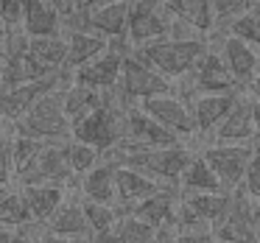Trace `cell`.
Here are the masks:
<instances>
[{
  "label": "cell",
  "mask_w": 260,
  "mask_h": 243,
  "mask_svg": "<svg viewBox=\"0 0 260 243\" xmlns=\"http://www.w3.org/2000/svg\"><path fill=\"white\" fill-rule=\"evenodd\" d=\"M0 243H34L25 226H0Z\"/></svg>",
  "instance_id": "74e56055"
},
{
  "label": "cell",
  "mask_w": 260,
  "mask_h": 243,
  "mask_svg": "<svg viewBox=\"0 0 260 243\" xmlns=\"http://www.w3.org/2000/svg\"><path fill=\"white\" fill-rule=\"evenodd\" d=\"M238 187H241L252 201H257V198H260V165H257V157L249 159L246 170H243V179H241V185H238Z\"/></svg>",
  "instance_id": "d590c367"
},
{
  "label": "cell",
  "mask_w": 260,
  "mask_h": 243,
  "mask_svg": "<svg viewBox=\"0 0 260 243\" xmlns=\"http://www.w3.org/2000/svg\"><path fill=\"white\" fill-rule=\"evenodd\" d=\"M165 12L171 20H179L196 34H210L213 31V12H210V0H162Z\"/></svg>",
  "instance_id": "603a6c76"
},
{
  "label": "cell",
  "mask_w": 260,
  "mask_h": 243,
  "mask_svg": "<svg viewBox=\"0 0 260 243\" xmlns=\"http://www.w3.org/2000/svg\"><path fill=\"white\" fill-rule=\"evenodd\" d=\"M187 79H190V87L196 95H224V92H241L235 87V81H232L230 70L224 67V62H221V56L215 51H204L202 59L196 62V67L187 73Z\"/></svg>",
  "instance_id": "4fadbf2b"
},
{
  "label": "cell",
  "mask_w": 260,
  "mask_h": 243,
  "mask_svg": "<svg viewBox=\"0 0 260 243\" xmlns=\"http://www.w3.org/2000/svg\"><path fill=\"white\" fill-rule=\"evenodd\" d=\"M28 53L42 64V67H48L51 73H56V70H62V64H64L68 42H64L62 34L59 37H34V40H28Z\"/></svg>",
  "instance_id": "83f0119b"
},
{
  "label": "cell",
  "mask_w": 260,
  "mask_h": 243,
  "mask_svg": "<svg viewBox=\"0 0 260 243\" xmlns=\"http://www.w3.org/2000/svg\"><path fill=\"white\" fill-rule=\"evenodd\" d=\"M90 243H123V240H120V235L115 229H107V232H92Z\"/></svg>",
  "instance_id": "f35d334b"
},
{
  "label": "cell",
  "mask_w": 260,
  "mask_h": 243,
  "mask_svg": "<svg viewBox=\"0 0 260 243\" xmlns=\"http://www.w3.org/2000/svg\"><path fill=\"white\" fill-rule=\"evenodd\" d=\"M112 165H123L137 173L154 179L157 185H176L182 170L193 159V151L185 146H168V148H146V151H129V154H107Z\"/></svg>",
  "instance_id": "3957f363"
},
{
  "label": "cell",
  "mask_w": 260,
  "mask_h": 243,
  "mask_svg": "<svg viewBox=\"0 0 260 243\" xmlns=\"http://www.w3.org/2000/svg\"><path fill=\"white\" fill-rule=\"evenodd\" d=\"M254 0H210V12H213V25H230L243 12H252Z\"/></svg>",
  "instance_id": "1f68e13d"
},
{
  "label": "cell",
  "mask_w": 260,
  "mask_h": 243,
  "mask_svg": "<svg viewBox=\"0 0 260 243\" xmlns=\"http://www.w3.org/2000/svg\"><path fill=\"white\" fill-rule=\"evenodd\" d=\"M45 3L59 14V17H64V14H70L76 9V0H45Z\"/></svg>",
  "instance_id": "ab89813d"
},
{
  "label": "cell",
  "mask_w": 260,
  "mask_h": 243,
  "mask_svg": "<svg viewBox=\"0 0 260 243\" xmlns=\"http://www.w3.org/2000/svg\"><path fill=\"white\" fill-rule=\"evenodd\" d=\"M238 92H224V95H196V101H190V118H193V131H199L202 137L213 134L215 126L224 120V115L230 112V107L235 103Z\"/></svg>",
  "instance_id": "ac0fdd59"
},
{
  "label": "cell",
  "mask_w": 260,
  "mask_h": 243,
  "mask_svg": "<svg viewBox=\"0 0 260 243\" xmlns=\"http://www.w3.org/2000/svg\"><path fill=\"white\" fill-rule=\"evenodd\" d=\"M226 37H235V40L246 42V45H257L260 42V23H257V14L252 12H243L241 17H235L230 25H226Z\"/></svg>",
  "instance_id": "d6a6232c"
},
{
  "label": "cell",
  "mask_w": 260,
  "mask_h": 243,
  "mask_svg": "<svg viewBox=\"0 0 260 243\" xmlns=\"http://www.w3.org/2000/svg\"><path fill=\"white\" fill-rule=\"evenodd\" d=\"M64 90V87H62ZM62 90H51L42 98H37L25 115L12 123L14 134H25L42 143H68L70 140V123L62 112Z\"/></svg>",
  "instance_id": "277c9868"
},
{
  "label": "cell",
  "mask_w": 260,
  "mask_h": 243,
  "mask_svg": "<svg viewBox=\"0 0 260 243\" xmlns=\"http://www.w3.org/2000/svg\"><path fill=\"white\" fill-rule=\"evenodd\" d=\"M48 232L59 237H76V240H90V226L84 221V213H81V201H68L64 198L59 204V210L45 221Z\"/></svg>",
  "instance_id": "7402d4cb"
},
{
  "label": "cell",
  "mask_w": 260,
  "mask_h": 243,
  "mask_svg": "<svg viewBox=\"0 0 260 243\" xmlns=\"http://www.w3.org/2000/svg\"><path fill=\"white\" fill-rule=\"evenodd\" d=\"M176 201H179V193L171 190V187H162V190L151 193L148 198L137 201L135 207L129 210V215H135L137 221L148 224L151 229H162V226H168L171 218H174Z\"/></svg>",
  "instance_id": "d6986e66"
},
{
  "label": "cell",
  "mask_w": 260,
  "mask_h": 243,
  "mask_svg": "<svg viewBox=\"0 0 260 243\" xmlns=\"http://www.w3.org/2000/svg\"><path fill=\"white\" fill-rule=\"evenodd\" d=\"M81 213H84V221H87V226H90V232L115 229L118 207H112V204H98V201H87V198H81Z\"/></svg>",
  "instance_id": "f1b7e54d"
},
{
  "label": "cell",
  "mask_w": 260,
  "mask_h": 243,
  "mask_svg": "<svg viewBox=\"0 0 260 243\" xmlns=\"http://www.w3.org/2000/svg\"><path fill=\"white\" fill-rule=\"evenodd\" d=\"M126 40H118V42H109V48L95 56L92 62H87L84 67L73 70V84H84L90 90H112L120 79V64H123V56L126 51L123 45Z\"/></svg>",
  "instance_id": "8fae6325"
},
{
  "label": "cell",
  "mask_w": 260,
  "mask_h": 243,
  "mask_svg": "<svg viewBox=\"0 0 260 243\" xmlns=\"http://www.w3.org/2000/svg\"><path fill=\"white\" fill-rule=\"evenodd\" d=\"M126 20H129V0H109L104 6H95L87 12L90 31L104 40H126Z\"/></svg>",
  "instance_id": "2e32d148"
},
{
  "label": "cell",
  "mask_w": 260,
  "mask_h": 243,
  "mask_svg": "<svg viewBox=\"0 0 260 243\" xmlns=\"http://www.w3.org/2000/svg\"><path fill=\"white\" fill-rule=\"evenodd\" d=\"M20 25L28 40L34 37H59L62 34V17L48 6L45 0H23L20 9Z\"/></svg>",
  "instance_id": "ffe728a7"
},
{
  "label": "cell",
  "mask_w": 260,
  "mask_h": 243,
  "mask_svg": "<svg viewBox=\"0 0 260 243\" xmlns=\"http://www.w3.org/2000/svg\"><path fill=\"white\" fill-rule=\"evenodd\" d=\"M171 14L165 12L162 0H129V20H126V37L132 45L165 40L171 31Z\"/></svg>",
  "instance_id": "8992f818"
},
{
  "label": "cell",
  "mask_w": 260,
  "mask_h": 243,
  "mask_svg": "<svg viewBox=\"0 0 260 243\" xmlns=\"http://www.w3.org/2000/svg\"><path fill=\"white\" fill-rule=\"evenodd\" d=\"M12 176H14V168H12V134H9V131H0V185L9 187L12 185Z\"/></svg>",
  "instance_id": "e575fe53"
},
{
  "label": "cell",
  "mask_w": 260,
  "mask_h": 243,
  "mask_svg": "<svg viewBox=\"0 0 260 243\" xmlns=\"http://www.w3.org/2000/svg\"><path fill=\"white\" fill-rule=\"evenodd\" d=\"M20 9H23V0H0V20H3V25L17 28Z\"/></svg>",
  "instance_id": "8d00e7d4"
},
{
  "label": "cell",
  "mask_w": 260,
  "mask_h": 243,
  "mask_svg": "<svg viewBox=\"0 0 260 243\" xmlns=\"http://www.w3.org/2000/svg\"><path fill=\"white\" fill-rule=\"evenodd\" d=\"M104 3H109V0H76V9H81V12H90V9L104 6Z\"/></svg>",
  "instance_id": "b9f144b4"
},
{
  "label": "cell",
  "mask_w": 260,
  "mask_h": 243,
  "mask_svg": "<svg viewBox=\"0 0 260 243\" xmlns=\"http://www.w3.org/2000/svg\"><path fill=\"white\" fill-rule=\"evenodd\" d=\"M254 109H257V101H254L252 90L238 92L230 112L215 126L213 140L215 143H254Z\"/></svg>",
  "instance_id": "7c38bea8"
},
{
  "label": "cell",
  "mask_w": 260,
  "mask_h": 243,
  "mask_svg": "<svg viewBox=\"0 0 260 243\" xmlns=\"http://www.w3.org/2000/svg\"><path fill=\"white\" fill-rule=\"evenodd\" d=\"M115 232L120 235L123 243H154V237H157V229H151L148 224L137 221L135 215H129V213L118 215V221H115Z\"/></svg>",
  "instance_id": "f546056e"
},
{
  "label": "cell",
  "mask_w": 260,
  "mask_h": 243,
  "mask_svg": "<svg viewBox=\"0 0 260 243\" xmlns=\"http://www.w3.org/2000/svg\"><path fill=\"white\" fill-rule=\"evenodd\" d=\"M9 31H12V28H9V25H3V20H0V42L9 37Z\"/></svg>",
  "instance_id": "ee69618b"
},
{
  "label": "cell",
  "mask_w": 260,
  "mask_h": 243,
  "mask_svg": "<svg viewBox=\"0 0 260 243\" xmlns=\"http://www.w3.org/2000/svg\"><path fill=\"white\" fill-rule=\"evenodd\" d=\"M68 76L70 73L59 70V73H51V76H45V79L28 81V84H20V87H9V90H3V87H0V112H3L6 126L17 123V120L25 115V109H28L37 98L45 95V92L62 90Z\"/></svg>",
  "instance_id": "9c48e42d"
},
{
  "label": "cell",
  "mask_w": 260,
  "mask_h": 243,
  "mask_svg": "<svg viewBox=\"0 0 260 243\" xmlns=\"http://www.w3.org/2000/svg\"><path fill=\"white\" fill-rule=\"evenodd\" d=\"M207 51V42L204 37L196 40H157V42H146V45H137L135 51H129L135 59H140L143 64L159 73L168 81H179L196 67V62L202 59V53Z\"/></svg>",
  "instance_id": "6da1fadb"
},
{
  "label": "cell",
  "mask_w": 260,
  "mask_h": 243,
  "mask_svg": "<svg viewBox=\"0 0 260 243\" xmlns=\"http://www.w3.org/2000/svg\"><path fill=\"white\" fill-rule=\"evenodd\" d=\"M213 240L257 243V201H252L241 187L230 190V210L213 226Z\"/></svg>",
  "instance_id": "5b68a950"
},
{
  "label": "cell",
  "mask_w": 260,
  "mask_h": 243,
  "mask_svg": "<svg viewBox=\"0 0 260 243\" xmlns=\"http://www.w3.org/2000/svg\"><path fill=\"white\" fill-rule=\"evenodd\" d=\"M202 157L218 176L221 187L230 193L241 185L243 170H246L249 159L254 157V143H213Z\"/></svg>",
  "instance_id": "ba28073f"
},
{
  "label": "cell",
  "mask_w": 260,
  "mask_h": 243,
  "mask_svg": "<svg viewBox=\"0 0 260 243\" xmlns=\"http://www.w3.org/2000/svg\"><path fill=\"white\" fill-rule=\"evenodd\" d=\"M221 62L230 70L232 81H235L238 90H252L254 87V76H257V56H254V48L246 42L235 40V37H224L221 42Z\"/></svg>",
  "instance_id": "5bb4252c"
},
{
  "label": "cell",
  "mask_w": 260,
  "mask_h": 243,
  "mask_svg": "<svg viewBox=\"0 0 260 243\" xmlns=\"http://www.w3.org/2000/svg\"><path fill=\"white\" fill-rule=\"evenodd\" d=\"M179 185L185 193H226L224 187H221L218 176L213 173V168L204 162V157H196V154H193V159L187 162V168L182 170Z\"/></svg>",
  "instance_id": "4316f807"
},
{
  "label": "cell",
  "mask_w": 260,
  "mask_h": 243,
  "mask_svg": "<svg viewBox=\"0 0 260 243\" xmlns=\"http://www.w3.org/2000/svg\"><path fill=\"white\" fill-rule=\"evenodd\" d=\"M112 95H115V87L112 90H90V87H84V84H70L62 90V112H64V118H68V123L76 126L90 112H95L98 107H104Z\"/></svg>",
  "instance_id": "e0dca14e"
},
{
  "label": "cell",
  "mask_w": 260,
  "mask_h": 243,
  "mask_svg": "<svg viewBox=\"0 0 260 243\" xmlns=\"http://www.w3.org/2000/svg\"><path fill=\"white\" fill-rule=\"evenodd\" d=\"M68 42V53H64V73H73V70L84 67L87 62H92L95 56H101L104 51L109 48V42L104 37L92 34V31H79V34H68L64 37Z\"/></svg>",
  "instance_id": "44dd1931"
},
{
  "label": "cell",
  "mask_w": 260,
  "mask_h": 243,
  "mask_svg": "<svg viewBox=\"0 0 260 243\" xmlns=\"http://www.w3.org/2000/svg\"><path fill=\"white\" fill-rule=\"evenodd\" d=\"M182 204H185L202 224H207L210 229H213V226L224 218L226 210H230V193H185Z\"/></svg>",
  "instance_id": "484cf974"
},
{
  "label": "cell",
  "mask_w": 260,
  "mask_h": 243,
  "mask_svg": "<svg viewBox=\"0 0 260 243\" xmlns=\"http://www.w3.org/2000/svg\"><path fill=\"white\" fill-rule=\"evenodd\" d=\"M25 224H31V215L25 210L23 196L9 190L0 198V226H25Z\"/></svg>",
  "instance_id": "4dcf8cb0"
},
{
  "label": "cell",
  "mask_w": 260,
  "mask_h": 243,
  "mask_svg": "<svg viewBox=\"0 0 260 243\" xmlns=\"http://www.w3.org/2000/svg\"><path fill=\"white\" fill-rule=\"evenodd\" d=\"M40 243H90V240H76V237H59V235H51V232H45Z\"/></svg>",
  "instance_id": "60d3db41"
},
{
  "label": "cell",
  "mask_w": 260,
  "mask_h": 243,
  "mask_svg": "<svg viewBox=\"0 0 260 243\" xmlns=\"http://www.w3.org/2000/svg\"><path fill=\"white\" fill-rule=\"evenodd\" d=\"M6 193H9V187H3V185H0V198L6 196Z\"/></svg>",
  "instance_id": "bcb514c9"
},
{
  "label": "cell",
  "mask_w": 260,
  "mask_h": 243,
  "mask_svg": "<svg viewBox=\"0 0 260 243\" xmlns=\"http://www.w3.org/2000/svg\"><path fill=\"white\" fill-rule=\"evenodd\" d=\"M115 90H118V95L123 98V101H146V98H154V95L174 92V84H171L168 79H162L159 73H154L148 64L140 62V59L126 53Z\"/></svg>",
  "instance_id": "52a82bcc"
},
{
  "label": "cell",
  "mask_w": 260,
  "mask_h": 243,
  "mask_svg": "<svg viewBox=\"0 0 260 243\" xmlns=\"http://www.w3.org/2000/svg\"><path fill=\"white\" fill-rule=\"evenodd\" d=\"M140 109L146 118H151L154 123H159L162 129L174 131L176 137H193V118H190V107L182 101L176 92H165V95H154L140 101Z\"/></svg>",
  "instance_id": "30bf717a"
},
{
  "label": "cell",
  "mask_w": 260,
  "mask_h": 243,
  "mask_svg": "<svg viewBox=\"0 0 260 243\" xmlns=\"http://www.w3.org/2000/svg\"><path fill=\"white\" fill-rule=\"evenodd\" d=\"M87 201H98V204H112L115 207V165L109 159L98 162L95 168H90L84 173L81 182Z\"/></svg>",
  "instance_id": "d4e9b609"
},
{
  "label": "cell",
  "mask_w": 260,
  "mask_h": 243,
  "mask_svg": "<svg viewBox=\"0 0 260 243\" xmlns=\"http://www.w3.org/2000/svg\"><path fill=\"white\" fill-rule=\"evenodd\" d=\"M3 56H6V48H3V42H0V62H3Z\"/></svg>",
  "instance_id": "f6af8a7d"
},
{
  "label": "cell",
  "mask_w": 260,
  "mask_h": 243,
  "mask_svg": "<svg viewBox=\"0 0 260 243\" xmlns=\"http://www.w3.org/2000/svg\"><path fill=\"white\" fill-rule=\"evenodd\" d=\"M68 162H70V173L84 176L90 168H95V165L101 162V154H98L95 148L84 146V143L70 140L68 143Z\"/></svg>",
  "instance_id": "836d02e7"
},
{
  "label": "cell",
  "mask_w": 260,
  "mask_h": 243,
  "mask_svg": "<svg viewBox=\"0 0 260 243\" xmlns=\"http://www.w3.org/2000/svg\"><path fill=\"white\" fill-rule=\"evenodd\" d=\"M126 112H129V107H123V98L115 90V95L109 98L104 107H98L95 112H90L76 126H70V137H73L76 143H84V146L95 148L98 154H107L123 140Z\"/></svg>",
  "instance_id": "7a4b0ae2"
},
{
  "label": "cell",
  "mask_w": 260,
  "mask_h": 243,
  "mask_svg": "<svg viewBox=\"0 0 260 243\" xmlns=\"http://www.w3.org/2000/svg\"><path fill=\"white\" fill-rule=\"evenodd\" d=\"M154 243H168V226L157 229V237H154Z\"/></svg>",
  "instance_id": "7bdbcfd3"
},
{
  "label": "cell",
  "mask_w": 260,
  "mask_h": 243,
  "mask_svg": "<svg viewBox=\"0 0 260 243\" xmlns=\"http://www.w3.org/2000/svg\"><path fill=\"white\" fill-rule=\"evenodd\" d=\"M165 185H157L154 179L137 173L132 168H123V165H115V207H118V215L129 213L137 201L148 198L151 193L162 190Z\"/></svg>",
  "instance_id": "9a60e30c"
},
{
  "label": "cell",
  "mask_w": 260,
  "mask_h": 243,
  "mask_svg": "<svg viewBox=\"0 0 260 243\" xmlns=\"http://www.w3.org/2000/svg\"><path fill=\"white\" fill-rule=\"evenodd\" d=\"M20 196L25 201L31 221H42L45 224L59 210V204L64 201V187L62 185H31V187H23Z\"/></svg>",
  "instance_id": "cb8c5ba5"
}]
</instances>
